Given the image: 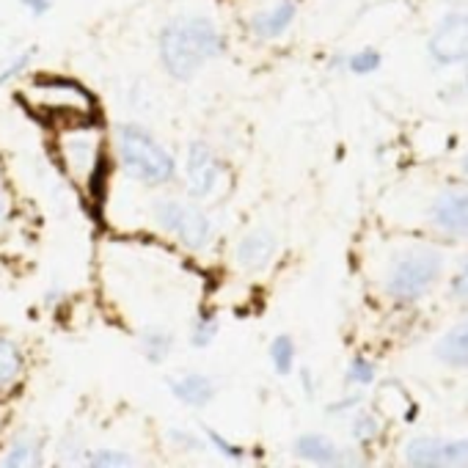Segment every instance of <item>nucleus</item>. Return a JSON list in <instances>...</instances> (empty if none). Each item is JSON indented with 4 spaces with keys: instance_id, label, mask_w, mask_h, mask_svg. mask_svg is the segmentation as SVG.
Returning <instances> with one entry per match:
<instances>
[{
    "instance_id": "18",
    "label": "nucleus",
    "mask_w": 468,
    "mask_h": 468,
    "mask_svg": "<svg viewBox=\"0 0 468 468\" xmlns=\"http://www.w3.org/2000/svg\"><path fill=\"white\" fill-rule=\"evenodd\" d=\"M141 353L152 361V364H163L171 353V336L160 328H149L141 334Z\"/></svg>"
},
{
    "instance_id": "29",
    "label": "nucleus",
    "mask_w": 468,
    "mask_h": 468,
    "mask_svg": "<svg viewBox=\"0 0 468 468\" xmlns=\"http://www.w3.org/2000/svg\"><path fill=\"white\" fill-rule=\"evenodd\" d=\"M9 209H12V204H9V193H6L4 176H0V226L6 223V218H9Z\"/></svg>"
},
{
    "instance_id": "8",
    "label": "nucleus",
    "mask_w": 468,
    "mask_h": 468,
    "mask_svg": "<svg viewBox=\"0 0 468 468\" xmlns=\"http://www.w3.org/2000/svg\"><path fill=\"white\" fill-rule=\"evenodd\" d=\"M430 56L438 64H460L468 61V12L446 15L432 37H430Z\"/></svg>"
},
{
    "instance_id": "11",
    "label": "nucleus",
    "mask_w": 468,
    "mask_h": 468,
    "mask_svg": "<svg viewBox=\"0 0 468 468\" xmlns=\"http://www.w3.org/2000/svg\"><path fill=\"white\" fill-rule=\"evenodd\" d=\"M295 15H298L295 0H273L271 6H262L260 12L251 15L249 28L260 39H279L295 23Z\"/></svg>"
},
{
    "instance_id": "14",
    "label": "nucleus",
    "mask_w": 468,
    "mask_h": 468,
    "mask_svg": "<svg viewBox=\"0 0 468 468\" xmlns=\"http://www.w3.org/2000/svg\"><path fill=\"white\" fill-rule=\"evenodd\" d=\"M295 452L298 457L309 460V463H320V465H331L339 460V449L331 438L320 435V432H306L295 441Z\"/></svg>"
},
{
    "instance_id": "15",
    "label": "nucleus",
    "mask_w": 468,
    "mask_h": 468,
    "mask_svg": "<svg viewBox=\"0 0 468 468\" xmlns=\"http://www.w3.org/2000/svg\"><path fill=\"white\" fill-rule=\"evenodd\" d=\"M438 358L446 361L449 367H463L468 369V320L452 328L441 345H438Z\"/></svg>"
},
{
    "instance_id": "20",
    "label": "nucleus",
    "mask_w": 468,
    "mask_h": 468,
    "mask_svg": "<svg viewBox=\"0 0 468 468\" xmlns=\"http://www.w3.org/2000/svg\"><path fill=\"white\" fill-rule=\"evenodd\" d=\"M86 463L97 468H119V465H135L138 460L119 449H97V452H89Z\"/></svg>"
},
{
    "instance_id": "5",
    "label": "nucleus",
    "mask_w": 468,
    "mask_h": 468,
    "mask_svg": "<svg viewBox=\"0 0 468 468\" xmlns=\"http://www.w3.org/2000/svg\"><path fill=\"white\" fill-rule=\"evenodd\" d=\"M443 271V257L432 249H416L399 254L386 276V292L394 301H416L421 298Z\"/></svg>"
},
{
    "instance_id": "2",
    "label": "nucleus",
    "mask_w": 468,
    "mask_h": 468,
    "mask_svg": "<svg viewBox=\"0 0 468 468\" xmlns=\"http://www.w3.org/2000/svg\"><path fill=\"white\" fill-rule=\"evenodd\" d=\"M26 105L56 122V124H72V122H91L94 119V97L69 78H34L28 86H23Z\"/></svg>"
},
{
    "instance_id": "24",
    "label": "nucleus",
    "mask_w": 468,
    "mask_h": 468,
    "mask_svg": "<svg viewBox=\"0 0 468 468\" xmlns=\"http://www.w3.org/2000/svg\"><path fill=\"white\" fill-rule=\"evenodd\" d=\"M204 432H207L209 443H212V446H215V449H218L220 454H226V457H231V460H243V454H246V452H243L240 446H234V443H229L226 438H220V435H218L215 430H209V427H207Z\"/></svg>"
},
{
    "instance_id": "19",
    "label": "nucleus",
    "mask_w": 468,
    "mask_h": 468,
    "mask_svg": "<svg viewBox=\"0 0 468 468\" xmlns=\"http://www.w3.org/2000/svg\"><path fill=\"white\" fill-rule=\"evenodd\" d=\"M271 361H273V367H276L279 375H290L292 372V367H295V342L287 334H282V336L273 339V345H271Z\"/></svg>"
},
{
    "instance_id": "21",
    "label": "nucleus",
    "mask_w": 468,
    "mask_h": 468,
    "mask_svg": "<svg viewBox=\"0 0 468 468\" xmlns=\"http://www.w3.org/2000/svg\"><path fill=\"white\" fill-rule=\"evenodd\" d=\"M347 67L353 75H369L380 67V53L378 50H358L347 58Z\"/></svg>"
},
{
    "instance_id": "30",
    "label": "nucleus",
    "mask_w": 468,
    "mask_h": 468,
    "mask_svg": "<svg viewBox=\"0 0 468 468\" xmlns=\"http://www.w3.org/2000/svg\"><path fill=\"white\" fill-rule=\"evenodd\" d=\"M4 421H6V410L0 408V430H4Z\"/></svg>"
},
{
    "instance_id": "23",
    "label": "nucleus",
    "mask_w": 468,
    "mask_h": 468,
    "mask_svg": "<svg viewBox=\"0 0 468 468\" xmlns=\"http://www.w3.org/2000/svg\"><path fill=\"white\" fill-rule=\"evenodd\" d=\"M372 378H375V367H372L367 358H356V361L350 364V369H347V380H350V383L367 386V383H372Z\"/></svg>"
},
{
    "instance_id": "6",
    "label": "nucleus",
    "mask_w": 468,
    "mask_h": 468,
    "mask_svg": "<svg viewBox=\"0 0 468 468\" xmlns=\"http://www.w3.org/2000/svg\"><path fill=\"white\" fill-rule=\"evenodd\" d=\"M152 212H154V223L182 246L193 251H204L212 243V220L198 207L179 198H163L152 207Z\"/></svg>"
},
{
    "instance_id": "17",
    "label": "nucleus",
    "mask_w": 468,
    "mask_h": 468,
    "mask_svg": "<svg viewBox=\"0 0 468 468\" xmlns=\"http://www.w3.org/2000/svg\"><path fill=\"white\" fill-rule=\"evenodd\" d=\"M39 441L34 435H20L9 443V449L0 457V465L9 468H26V465H37L39 463Z\"/></svg>"
},
{
    "instance_id": "32",
    "label": "nucleus",
    "mask_w": 468,
    "mask_h": 468,
    "mask_svg": "<svg viewBox=\"0 0 468 468\" xmlns=\"http://www.w3.org/2000/svg\"><path fill=\"white\" fill-rule=\"evenodd\" d=\"M465 86H468V69H465Z\"/></svg>"
},
{
    "instance_id": "7",
    "label": "nucleus",
    "mask_w": 468,
    "mask_h": 468,
    "mask_svg": "<svg viewBox=\"0 0 468 468\" xmlns=\"http://www.w3.org/2000/svg\"><path fill=\"white\" fill-rule=\"evenodd\" d=\"M187 187H190V196L201 198V201L218 198L226 187L223 163L201 141L190 144V149H187Z\"/></svg>"
},
{
    "instance_id": "33",
    "label": "nucleus",
    "mask_w": 468,
    "mask_h": 468,
    "mask_svg": "<svg viewBox=\"0 0 468 468\" xmlns=\"http://www.w3.org/2000/svg\"><path fill=\"white\" fill-rule=\"evenodd\" d=\"M452 4H463V0H452Z\"/></svg>"
},
{
    "instance_id": "12",
    "label": "nucleus",
    "mask_w": 468,
    "mask_h": 468,
    "mask_svg": "<svg viewBox=\"0 0 468 468\" xmlns=\"http://www.w3.org/2000/svg\"><path fill=\"white\" fill-rule=\"evenodd\" d=\"M276 238L271 231H251L246 234V238L238 243V249H234V260H238L240 271H249V273H257V271H265L273 257H276Z\"/></svg>"
},
{
    "instance_id": "1",
    "label": "nucleus",
    "mask_w": 468,
    "mask_h": 468,
    "mask_svg": "<svg viewBox=\"0 0 468 468\" xmlns=\"http://www.w3.org/2000/svg\"><path fill=\"white\" fill-rule=\"evenodd\" d=\"M220 50L223 37L209 17H179L171 20L160 34L163 67L176 80H190Z\"/></svg>"
},
{
    "instance_id": "9",
    "label": "nucleus",
    "mask_w": 468,
    "mask_h": 468,
    "mask_svg": "<svg viewBox=\"0 0 468 468\" xmlns=\"http://www.w3.org/2000/svg\"><path fill=\"white\" fill-rule=\"evenodd\" d=\"M405 460L410 465H468V438H413Z\"/></svg>"
},
{
    "instance_id": "16",
    "label": "nucleus",
    "mask_w": 468,
    "mask_h": 468,
    "mask_svg": "<svg viewBox=\"0 0 468 468\" xmlns=\"http://www.w3.org/2000/svg\"><path fill=\"white\" fill-rule=\"evenodd\" d=\"M23 353L9 339H0V394H9L23 378Z\"/></svg>"
},
{
    "instance_id": "10",
    "label": "nucleus",
    "mask_w": 468,
    "mask_h": 468,
    "mask_svg": "<svg viewBox=\"0 0 468 468\" xmlns=\"http://www.w3.org/2000/svg\"><path fill=\"white\" fill-rule=\"evenodd\" d=\"M432 223L441 231L468 238V190H446L432 204Z\"/></svg>"
},
{
    "instance_id": "27",
    "label": "nucleus",
    "mask_w": 468,
    "mask_h": 468,
    "mask_svg": "<svg viewBox=\"0 0 468 468\" xmlns=\"http://www.w3.org/2000/svg\"><path fill=\"white\" fill-rule=\"evenodd\" d=\"M28 61H31V53H20L4 72H0V83H4V80H9V78H15V75H20L26 67H28Z\"/></svg>"
},
{
    "instance_id": "28",
    "label": "nucleus",
    "mask_w": 468,
    "mask_h": 468,
    "mask_svg": "<svg viewBox=\"0 0 468 468\" xmlns=\"http://www.w3.org/2000/svg\"><path fill=\"white\" fill-rule=\"evenodd\" d=\"M23 6H26L34 17H42V15H48V12H50L53 0H23Z\"/></svg>"
},
{
    "instance_id": "4",
    "label": "nucleus",
    "mask_w": 468,
    "mask_h": 468,
    "mask_svg": "<svg viewBox=\"0 0 468 468\" xmlns=\"http://www.w3.org/2000/svg\"><path fill=\"white\" fill-rule=\"evenodd\" d=\"M58 160L67 176L83 190H94V176L102 168V130L94 122H72L56 138Z\"/></svg>"
},
{
    "instance_id": "13",
    "label": "nucleus",
    "mask_w": 468,
    "mask_h": 468,
    "mask_svg": "<svg viewBox=\"0 0 468 468\" xmlns=\"http://www.w3.org/2000/svg\"><path fill=\"white\" fill-rule=\"evenodd\" d=\"M168 386H171V394L190 408H204L215 397L212 380L207 375H198V372L182 375L179 380H168Z\"/></svg>"
},
{
    "instance_id": "25",
    "label": "nucleus",
    "mask_w": 468,
    "mask_h": 468,
    "mask_svg": "<svg viewBox=\"0 0 468 468\" xmlns=\"http://www.w3.org/2000/svg\"><path fill=\"white\" fill-rule=\"evenodd\" d=\"M375 432H378V421H375L369 413H361V416H358V421L353 424V435H356L358 441H369Z\"/></svg>"
},
{
    "instance_id": "22",
    "label": "nucleus",
    "mask_w": 468,
    "mask_h": 468,
    "mask_svg": "<svg viewBox=\"0 0 468 468\" xmlns=\"http://www.w3.org/2000/svg\"><path fill=\"white\" fill-rule=\"evenodd\" d=\"M215 336H218V320H215V317H201V320L196 323V328H193L190 342H193V347L201 350V347H209Z\"/></svg>"
},
{
    "instance_id": "26",
    "label": "nucleus",
    "mask_w": 468,
    "mask_h": 468,
    "mask_svg": "<svg viewBox=\"0 0 468 468\" xmlns=\"http://www.w3.org/2000/svg\"><path fill=\"white\" fill-rule=\"evenodd\" d=\"M452 292L460 301H468V260L463 262V268L457 271V276L452 279Z\"/></svg>"
},
{
    "instance_id": "31",
    "label": "nucleus",
    "mask_w": 468,
    "mask_h": 468,
    "mask_svg": "<svg viewBox=\"0 0 468 468\" xmlns=\"http://www.w3.org/2000/svg\"><path fill=\"white\" fill-rule=\"evenodd\" d=\"M463 174H465V176H468V154H465V157H463Z\"/></svg>"
},
{
    "instance_id": "3",
    "label": "nucleus",
    "mask_w": 468,
    "mask_h": 468,
    "mask_svg": "<svg viewBox=\"0 0 468 468\" xmlns=\"http://www.w3.org/2000/svg\"><path fill=\"white\" fill-rule=\"evenodd\" d=\"M119 144V163L127 176L144 185H165L176 174V163L171 152L144 127L122 124L116 133Z\"/></svg>"
}]
</instances>
